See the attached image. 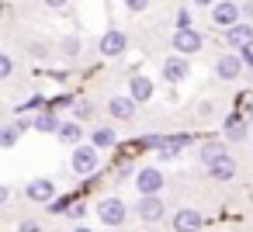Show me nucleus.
I'll return each mask as SVG.
<instances>
[{
    "label": "nucleus",
    "mask_w": 253,
    "mask_h": 232,
    "mask_svg": "<svg viewBox=\"0 0 253 232\" xmlns=\"http://www.w3.org/2000/svg\"><path fill=\"white\" fill-rule=\"evenodd\" d=\"M115 128L111 125H101V128H94V135H90V142L97 146V149H108V146H115Z\"/></svg>",
    "instance_id": "nucleus-18"
},
{
    "label": "nucleus",
    "mask_w": 253,
    "mask_h": 232,
    "mask_svg": "<svg viewBox=\"0 0 253 232\" xmlns=\"http://www.w3.org/2000/svg\"><path fill=\"white\" fill-rule=\"evenodd\" d=\"M125 49H128V39H125L118 28L104 32V39H101V56H108V59H118Z\"/></svg>",
    "instance_id": "nucleus-9"
},
{
    "label": "nucleus",
    "mask_w": 253,
    "mask_h": 232,
    "mask_svg": "<svg viewBox=\"0 0 253 232\" xmlns=\"http://www.w3.org/2000/svg\"><path fill=\"white\" fill-rule=\"evenodd\" d=\"M73 111H77V118H80V121L94 118V104H90V101H77V108H73Z\"/></svg>",
    "instance_id": "nucleus-24"
},
{
    "label": "nucleus",
    "mask_w": 253,
    "mask_h": 232,
    "mask_svg": "<svg viewBox=\"0 0 253 232\" xmlns=\"http://www.w3.org/2000/svg\"><path fill=\"white\" fill-rule=\"evenodd\" d=\"M225 42H229L232 49H246V45H253V25H250V21H239L236 28L225 32Z\"/></svg>",
    "instance_id": "nucleus-11"
},
{
    "label": "nucleus",
    "mask_w": 253,
    "mask_h": 232,
    "mask_svg": "<svg viewBox=\"0 0 253 232\" xmlns=\"http://www.w3.org/2000/svg\"><path fill=\"white\" fill-rule=\"evenodd\" d=\"M125 7H128L132 14H142V11L149 7V0H125Z\"/></svg>",
    "instance_id": "nucleus-27"
},
{
    "label": "nucleus",
    "mask_w": 253,
    "mask_h": 232,
    "mask_svg": "<svg viewBox=\"0 0 253 232\" xmlns=\"http://www.w3.org/2000/svg\"><path fill=\"white\" fill-rule=\"evenodd\" d=\"M191 4H194V7H215L218 0H191Z\"/></svg>",
    "instance_id": "nucleus-34"
},
{
    "label": "nucleus",
    "mask_w": 253,
    "mask_h": 232,
    "mask_svg": "<svg viewBox=\"0 0 253 232\" xmlns=\"http://www.w3.org/2000/svg\"><path fill=\"white\" fill-rule=\"evenodd\" d=\"M198 156H201V163H205V166H211L218 156H225V149H222L218 142H208V146H201V153H198Z\"/></svg>",
    "instance_id": "nucleus-20"
},
{
    "label": "nucleus",
    "mask_w": 253,
    "mask_h": 232,
    "mask_svg": "<svg viewBox=\"0 0 253 232\" xmlns=\"http://www.w3.org/2000/svg\"><path fill=\"white\" fill-rule=\"evenodd\" d=\"M170 45L177 49V56H194V52L205 49V39H201L198 28H177L173 39H170Z\"/></svg>",
    "instance_id": "nucleus-1"
},
{
    "label": "nucleus",
    "mask_w": 253,
    "mask_h": 232,
    "mask_svg": "<svg viewBox=\"0 0 253 232\" xmlns=\"http://www.w3.org/2000/svg\"><path fill=\"white\" fill-rule=\"evenodd\" d=\"M49 211H52V215H70V201H66V197H52V201H49Z\"/></svg>",
    "instance_id": "nucleus-25"
},
{
    "label": "nucleus",
    "mask_w": 253,
    "mask_h": 232,
    "mask_svg": "<svg viewBox=\"0 0 253 232\" xmlns=\"http://www.w3.org/2000/svg\"><path fill=\"white\" fill-rule=\"evenodd\" d=\"M11 73H14V59L4 52V56H0V77H11Z\"/></svg>",
    "instance_id": "nucleus-26"
},
{
    "label": "nucleus",
    "mask_w": 253,
    "mask_h": 232,
    "mask_svg": "<svg viewBox=\"0 0 253 232\" xmlns=\"http://www.w3.org/2000/svg\"><path fill=\"white\" fill-rule=\"evenodd\" d=\"M243 70H246V63H243L239 52H225V56H218V63H215V73H218V80H225V83L239 80Z\"/></svg>",
    "instance_id": "nucleus-5"
},
{
    "label": "nucleus",
    "mask_w": 253,
    "mask_h": 232,
    "mask_svg": "<svg viewBox=\"0 0 253 232\" xmlns=\"http://www.w3.org/2000/svg\"><path fill=\"white\" fill-rule=\"evenodd\" d=\"M59 52H63L66 59H73V56L80 52V39H77V35H66V39H63V45H59Z\"/></svg>",
    "instance_id": "nucleus-22"
},
{
    "label": "nucleus",
    "mask_w": 253,
    "mask_h": 232,
    "mask_svg": "<svg viewBox=\"0 0 253 232\" xmlns=\"http://www.w3.org/2000/svg\"><path fill=\"white\" fill-rule=\"evenodd\" d=\"M236 4H243V0H236Z\"/></svg>",
    "instance_id": "nucleus-36"
},
{
    "label": "nucleus",
    "mask_w": 253,
    "mask_h": 232,
    "mask_svg": "<svg viewBox=\"0 0 253 232\" xmlns=\"http://www.w3.org/2000/svg\"><path fill=\"white\" fill-rule=\"evenodd\" d=\"M128 97H132L135 104H146V101L153 97V80H146V77H132V83H128Z\"/></svg>",
    "instance_id": "nucleus-15"
},
{
    "label": "nucleus",
    "mask_w": 253,
    "mask_h": 232,
    "mask_svg": "<svg viewBox=\"0 0 253 232\" xmlns=\"http://www.w3.org/2000/svg\"><path fill=\"white\" fill-rule=\"evenodd\" d=\"M97 215H101L104 225L118 229V225L125 222V204H122L118 197H101V201H97Z\"/></svg>",
    "instance_id": "nucleus-6"
},
{
    "label": "nucleus",
    "mask_w": 253,
    "mask_h": 232,
    "mask_svg": "<svg viewBox=\"0 0 253 232\" xmlns=\"http://www.w3.org/2000/svg\"><path fill=\"white\" fill-rule=\"evenodd\" d=\"M187 73H191L187 56H170V59L163 63V80H167V83H184Z\"/></svg>",
    "instance_id": "nucleus-7"
},
{
    "label": "nucleus",
    "mask_w": 253,
    "mask_h": 232,
    "mask_svg": "<svg viewBox=\"0 0 253 232\" xmlns=\"http://www.w3.org/2000/svg\"><path fill=\"white\" fill-rule=\"evenodd\" d=\"M239 56H243V63H246V70L253 73V45H246V49H239Z\"/></svg>",
    "instance_id": "nucleus-28"
},
{
    "label": "nucleus",
    "mask_w": 253,
    "mask_h": 232,
    "mask_svg": "<svg viewBox=\"0 0 253 232\" xmlns=\"http://www.w3.org/2000/svg\"><path fill=\"white\" fill-rule=\"evenodd\" d=\"M70 0H45V7H52V11H59V7H66Z\"/></svg>",
    "instance_id": "nucleus-33"
},
{
    "label": "nucleus",
    "mask_w": 253,
    "mask_h": 232,
    "mask_svg": "<svg viewBox=\"0 0 253 232\" xmlns=\"http://www.w3.org/2000/svg\"><path fill=\"white\" fill-rule=\"evenodd\" d=\"M35 108H42V97L35 94V97H28L25 104H21V111H35Z\"/></svg>",
    "instance_id": "nucleus-29"
},
{
    "label": "nucleus",
    "mask_w": 253,
    "mask_h": 232,
    "mask_svg": "<svg viewBox=\"0 0 253 232\" xmlns=\"http://www.w3.org/2000/svg\"><path fill=\"white\" fill-rule=\"evenodd\" d=\"M35 128H39V132H59V128H63V121H59V118H56L52 111H45V115H39Z\"/></svg>",
    "instance_id": "nucleus-19"
},
{
    "label": "nucleus",
    "mask_w": 253,
    "mask_h": 232,
    "mask_svg": "<svg viewBox=\"0 0 253 232\" xmlns=\"http://www.w3.org/2000/svg\"><path fill=\"white\" fill-rule=\"evenodd\" d=\"M163 173L156 170V166H142L139 173H135V191H139V197H149V194H160L163 191Z\"/></svg>",
    "instance_id": "nucleus-4"
},
{
    "label": "nucleus",
    "mask_w": 253,
    "mask_h": 232,
    "mask_svg": "<svg viewBox=\"0 0 253 232\" xmlns=\"http://www.w3.org/2000/svg\"><path fill=\"white\" fill-rule=\"evenodd\" d=\"M70 215H73V218H84V215H87V208H84V204H73V208H70Z\"/></svg>",
    "instance_id": "nucleus-32"
},
{
    "label": "nucleus",
    "mask_w": 253,
    "mask_h": 232,
    "mask_svg": "<svg viewBox=\"0 0 253 232\" xmlns=\"http://www.w3.org/2000/svg\"><path fill=\"white\" fill-rule=\"evenodd\" d=\"M173 229H177V232H198V229H201L198 208H180V211L173 215Z\"/></svg>",
    "instance_id": "nucleus-12"
},
{
    "label": "nucleus",
    "mask_w": 253,
    "mask_h": 232,
    "mask_svg": "<svg viewBox=\"0 0 253 232\" xmlns=\"http://www.w3.org/2000/svg\"><path fill=\"white\" fill-rule=\"evenodd\" d=\"M108 115L118 121H128L135 115V101L132 97H108Z\"/></svg>",
    "instance_id": "nucleus-13"
},
{
    "label": "nucleus",
    "mask_w": 253,
    "mask_h": 232,
    "mask_svg": "<svg viewBox=\"0 0 253 232\" xmlns=\"http://www.w3.org/2000/svg\"><path fill=\"white\" fill-rule=\"evenodd\" d=\"M21 132H25V128H21L18 121H14V125H7L4 132H0V146H4V149H11V146L18 142V135H21Z\"/></svg>",
    "instance_id": "nucleus-21"
},
{
    "label": "nucleus",
    "mask_w": 253,
    "mask_h": 232,
    "mask_svg": "<svg viewBox=\"0 0 253 232\" xmlns=\"http://www.w3.org/2000/svg\"><path fill=\"white\" fill-rule=\"evenodd\" d=\"M239 11H243V21H250V18H253V0H243Z\"/></svg>",
    "instance_id": "nucleus-31"
},
{
    "label": "nucleus",
    "mask_w": 253,
    "mask_h": 232,
    "mask_svg": "<svg viewBox=\"0 0 253 232\" xmlns=\"http://www.w3.org/2000/svg\"><path fill=\"white\" fill-rule=\"evenodd\" d=\"M135 211H139L142 222H160V218L167 215V204L160 201V194H149V197H139Z\"/></svg>",
    "instance_id": "nucleus-8"
},
{
    "label": "nucleus",
    "mask_w": 253,
    "mask_h": 232,
    "mask_svg": "<svg viewBox=\"0 0 253 232\" xmlns=\"http://www.w3.org/2000/svg\"><path fill=\"white\" fill-rule=\"evenodd\" d=\"M73 232H90V229H87V225H77V229H73Z\"/></svg>",
    "instance_id": "nucleus-35"
},
{
    "label": "nucleus",
    "mask_w": 253,
    "mask_h": 232,
    "mask_svg": "<svg viewBox=\"0 0 253 232\" xmlns=\"http://www.w3.org/2000/svg\"><path fill=\"white\" fill-rule=\"evenodd\" d=\"M25 197L28 201H39V204H49L52 197H56V180H32L28 187H25Z\"/></svg>",
    "instance_id": "nucleus-10"
},
{
    "label": "nucleus",
    "mask_w": 253,
    "mask_h": 232,
    "mask_svg": "<svg viewBox=\"0 0 253 232\" xmlns=\"http://www.w3.org/2000/svg\"><path fill=\"white\" fill-rule=\"evenodd\" d=\"M225 135H229L232 142H243V139H246V125H243L239 115H229V118H225Z\"/></svg>",
    "instance_id": "nucleus-17"
},
{
    "label": "nucleus",
    "mask_w": 253,
    "mask_h": 232,
    "mask_svg": "<svg viewBox=\"0 0 253 232\" xmlns=\"http://www.w3.org/2000/svg\"><path fill=\"white\" fill-rule=\"evenodd\" d=\"M208 177H211V180H232V177H236V163H232V156H229V153L218 156V159L208 166Z\"/></svg>",
    "instance_id": "nucleus-14"
},
{
    "label": "nucleus",
    "mask_w": 253,
    "mask_h": 232,
    "mask_svg": "<svg viewBox=\"0 0 253 232\" xmlns=\"http://www.w3.org/2000/svg\"><path fill=\"white\" fill-rule=\"evenodd\" d=\"M63 142H70V146H80V139H84V125H77V121H63V128L56 132Z\"/></svg>",
    "instance_id": "nucleus-16"
},
{
    "label": "nucleus",
    "mask_w": 253,
    "mask_h": 232,
    "mask_svg": "<svg viewBox=\"0 0 253 232\" xmlns=\"http://www.w3.org/2000/svg\"><path fill=\"white\" fill-rule=\"evenodd\" d=\"M18 232H42V225L28 218V222H21V225H18Z\"/></svg>",
    "instance_id": "nucleus-30"
},
{
    "label": "nucleus",
    "mask_w": 253,
    "mask_h": 232,
    "mask_svg": "<svg viewBox=\"0 0 253 232\" xmlns=\"http://www.w3.org/2000/svg\"><path fill=\"white\" fill-rule=\"evenodd\" d=\"M239 21H243V11H239L236 0H222V4L211 7V25H215V28L229 32V28H236Z\"/></svg>",
    "instance_id": "nucleus-2"
},
{
    "label": "nucleus",
    "mask_w": 253,
    "mask_h": 232,
    "mask_svg": "<svg viewBox=\"0 0 253 232\" xmlns=\"http://www.w3.org/2000/svg\"><path fill=\"white\" fill-rule=\"evenodd\" d=\"M70 166L80 173V177H87V173H94L97 170V146L90 142V146H73V156H70Z\"/></svg>",
    "instance_id": "nucleus-3"
},
{
    "label": "nucleus",
    "mask_w": 253,
    "mask_h": 232,
    "mask_svg": "<svg viewBox=\"0 0 253 232\" xmlns=\"http://www.w3.org/2000/svg\"><path fill=\"white\" fill-rule=\"evenodd\" d=\"M177 28H194V14H191V7H177Z\"/></svg>",
    "instance_id": "nucleus-23"
}]
</instances>
